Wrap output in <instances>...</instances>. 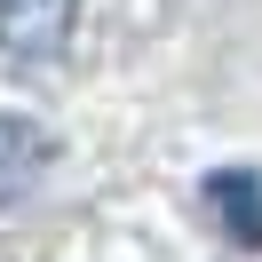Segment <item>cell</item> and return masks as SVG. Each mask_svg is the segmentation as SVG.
Wrapping results in <instances>:
<instances>
[{
    "label": "cell",
    "instance_id": "1",
    "mask_svg": "<svg viewBox=\"0 0 262 262\" xmlns=\"http://www.w3.org/2000/svg\"><path fill=\"white\" fill-rule=\"evenodd\" d=\"M72 24H80V0H0V56L48 64V56H64Z\"/></svg>",
    "mask_w": 262,
    "mask_h": 262
},
{
    "label": "cell",
    "instance_id": "2",
    "mask_svg": "<svg viewBox=\"0 0 262 262\" xmlns=\"http://www.w3.org/2000/svg\"><path fill=\"white\" fill-rule=\"evenodd\" d=\"M199 199L214 207V223L238 246H262V175L254 167H214V175L199 183Z\"/></svg>",
    "mask_w": 262,
    "mask_h": 262
},
{
    "label": "cell",
    "instance_id": "3",
    "mask_svg": "<svg viewBox=\"0 0 262 262\" xmlns=\"http://www.w3.org/2000/svg\"><path fill=\"white\" fill-rule=\"evenodd\" d=\"M48 159H56L48 127H32V119H16V112H0V207H16V199L48 175Z\"/></svg>",
    "mask_w": 262,
    "mask_h": 262
}]
</instances>
